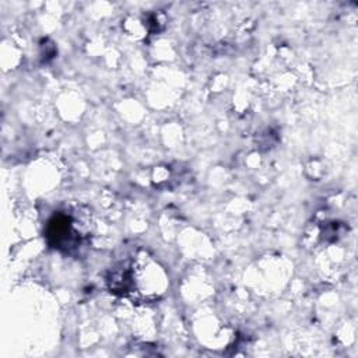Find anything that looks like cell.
Here are the masks:
<instances>
[{"instance_id":"obj_1","label":"cell","mask_w":358,"mask_h":358,"mask_svg":"<svg viewBox=\"0 0 358 358\" xmlns=\"http://www.w3.org/2000/svg\"><path fill=\"white\" fill-rule=\"evenodd\" d=\"M49 238L55 241L57 248H74L80 243L77 229L66 215H57L49 222Z\"/></svg>"}]
</instances>
